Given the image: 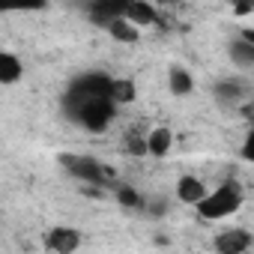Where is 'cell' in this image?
<instances>
[{
    "instance_id": "6da1fadb",
    "label": "cell",
    "mask_w": 254,
    "mask_h": 254,
    "mask_svg": "<svg viewBox=\"0 0 254 254\" xmlns=\"http://www.w3.org/2000/svg\"><path fill=\"white\" fill-rule=\"evenodd\" d=\"M63 117L78 126L84 132H105L111 129V123L117 117V102H114V75L90 69L75 75L63 96H60Z\"/></svg>"
},
{
    "instance_id": "7a4b0ae2",
    "label": "cell",
    "mask_w": 254,
    "mask_h": 254,
    "mask_svg": "<svg viewBox=\"0 0 254 254\" xmlns=\"http://www.w3.org/2000/svg\"><path fill=\"white\" fill-rule=\"evenodd\" d=\"M57 162H60V168H63L72 180H78L87 191H90V189L102 191V189H111V186L117 183V180H114L111 165H105V162H102V159H96V156L60 153V156H57Z\"/></svg>"
},
{
    "instance_id": "3957f363",
    "label": "cell",
    "mask_w": 254,
    "mask_h": 254,
    "mask_svg": "<svg viewBox=\"0 0 254 254\" xmlns=\"http://www.w3.org/2000/svg\"><path fill=\"white\" fill-rule=\"evenodd\" d=\"M245 203V191L239 186V180H221L215 189H209V194L194 206L197 218L200 221H221V218H230L242 209Z\"/></svg>"
},
{
    "instance_id": "277c9868",
    "label": "cell",
    "mask_w": 254,
    "mask_h": 254,
    "mask_svg": "<svg viewBox=\"0 0 254 254\" xmlns=\"http://www.w3.org/2000/svg\"><path fill=\"white\" fill-rule=\"evenodd\" d=\"M84 245V233L72 224H54L45 230V251L48 254H78Z\"/></svg>"
},
{
    "instance_id": "5b68a950",
    "label": "cell",
    "mask_w": 254,
    "mask_h": 254,
    "mask_svg": "<svg viewBox=\"0 0 254 254\" xmlns=\"http://www.w3.org/2000/svg\"><path fill=\"white\" fill-rule=\"evenodd\" d=\"M212 248H215V254H248L254 248V233L248 227H239V224L227 227V230L215 233Z\"/></svg>"
},
{
    "instance_id": "8992f818",
    "label": "cell",
    "mask_w": 254,
    "mask_h": 254,
    "mask_svg": "<svg viewBox=\"0 0 254 254\" xmlns=\"http://www.w3.org/2000/svg\"><path fill=\"white\" fill-rule=\"evenodd\" d=\"M248 96H251V87L245 78H221L212 84V99L224 108H242Z\"/></svg>"
},
{
    "instance_id": "52a82bcc",
    "label": "cell",
    "mask_w": 254,
    "mask_h": 254,
    "mask_svg": "<svg viewBox=\"0 0 254 254\" xmlns=\"http://www.w3.org/2000/svg\"><path fill=\"white\" fill-rule=\"evenodd\" d=\"M174 194H177L180 203H186V206L194 209V206L209 194V186H206L200 177H194V174H183V177L177 180V186H174Z\"/></svg>"
},
{
    "instance_id": "ba28073f",
    "label": "cell",
    "mask_w": 254,
    "mask_h": 254,
    "mask_svg": "<svg viewBox=\"0 0 254 254\" xmlns=\"http://www.w3.org/2000/svg\"><path fill=\"white\" fill-rule=\"evenodd\" d=\"M126 9H129V0H114V3H90L87 6V18L93 24H99L102 30H108L114 21L126 18Z\"/></svg>"
},
{
    "instance_id": "9c48e42d",
    "label": "cell",
    "mask_w": 254,
    "mask_h": 254,
    "mask_svg": "<svg viewBox=\"0 0 254 254\" xmlns=\"http://www.w3.org/2000/svg\"><path fill=\"white\" fill-rule=\"evenodd\" d=\"M21 78H24V60L15 51L3 48L0 51V87H12Z\"/></svg>"
},
{
    "instance_id": "30bf717a",
    "label": "cell",
    "mask_w": 254,
    "mask_h": 254,
    "mask_svg": "<svg viewBox=\"0 0 254 254\" xmlns=\"http://www.w3.org/2000/svg\"><path fill=\"white\" fill-rule=\"evenodd\" d=\"M227 60H230V66L239 69V72L254 69V45L245 42L242 36H233V39L227 42Z\"/></svg>"
},
{
    "instance_id": "8fae6325",
    "label": "cell",
    "mask_w": 254,
    "mask_h": 254,
    "mask_svg": "<svg viewBox=\"0 0 254 254\" xmlns=\"http://www.w3.org/2000/svg\"><path fill=\"white\" fill-rule=\"evenodd\" d=\"M168 90H171V96H177V99L191 96V93H194V75H191L186 66H180V63L168 66Z\"/></svg>"
},
{
    "instance_id": "7c38bea8",
    "label": "cell",
    "mask_w": 254,
    "mask_h": 254,
    "mask_svg": "<svg viewBox=\"0 0 254 254\" xmlns=\"http://www.w3.org/2000/svg\"><path fill=\"white\" fill-rule=\"evenodd\" d=\"M126 21H132L135 27H153V24H159V9L150 3V0H129Z\"/></svg>"
},
{
    "instance_id": "4fadbf2b",
    "label": "cell",
    "mask_w": 254,
    "mask_h": 254,
    "mask_svg": "<svg viewBox=\"0 0 254 254\" xmlns=\"http://www.w3.org/2000/svg\"><path fill=\"white\" fill-rule=\"evenodd\" d=\"M174 150V132L168 126H156V129L147 132V156L153 159H165Z\"/></svg>"
},
{
    "instance_id": "5bb4252c",
    "label": "cell",
    "mask_w": 254,
    "mask_h": 254,
    "mask_svg": "<svg viewBox=\"0 0 254 254\" xmlns=\"http://www.w3.org/2000/svg\"><path fill=\"white\" fill-rule=\"evenodd\" d=\"M111 191H114V197H117V203L120 206H126V209H144V203H147V194L144 191H138L132 183H123V180H117L114 186H111Z\"/></svg>"
},
{
    "instance_id": "9a60e30c",
    "label": "cell",
    "mask_w": 254,
    "mask_h": 254,
    "mask_svg": "<svg viewBox=\"0 0 254 254\" xmlns=\"http://www.w3.org/2000/svg\"><path fill=\"white\" fill-rule=\"evenodd\" d=\"M114 42H120V45H135L138 39H141V27H135L132 21H126V18H120V21H114L108 30H105Z\"/></svg>"
},
{
    "instance_id": "2e32d148",
    "label": "cell",
    "mask_w": 254,
    "mask_h": 254,
    "mask_svg": "<svg viewBox=\"0 0 254 254\" xmlns=\"http://www.w3.org/2000/svg\"><path fill=\"white\" fill-rule=\"evenodd\" d=\"M135 99H138V84L132 78H126V75L114 78V102H117V108L132 105Z\"/></svg>"
},
{
    "instance_id": "e0dca14e",
    "label": "cell",
    "mask_w": 254,
    "mask_h": 254,
    "mask_svg": "<svg viewBox=\"0 0 254 254\" xmlns=\"http://www.w3.org/2000/svg\"><path fill=\"white\" fill-rule=\"evenodd\" d=\"M168 209H171V203H168V197H162V194H147V203H144V215L147 218H165L168 215Z\"/></svg>"
},
{
    "instance_id": "ac0fdd59",
    "label": "cell",
    "mask_w": 254,
    "mask_h": 254,
    "mask_svg": "<svg viewBox=\"0 0 254 254\" xmlns=\"http://www.w3.org/2000/svg\"><path fill=\"white\" fill-rule=\"evenodd\" d=\"M239 159L254 168V120H251V126L245 129V138H242V144H239Z\"/></svg>"
},
{
    "instance_id": "d6986e66",
    "label": "cell",
    "mask_w": 254,
    "mask_h": 254,
    "mask_svg": "<svg viewBox=\"0 0 254 254\" xmlns=\"http://www.w3.org/2000/svg\"><path fill=\"white\" fill-rule=\"evenodd\" d=\"M126 153L129 156H147V135H129L126 138Z\"/></svg>"
},
{
    "instance_id": "ffe728a7",
    "label": "cell",
    "mask_w": 254,
    "mask_h": 254,
    "mask_svg": "<svg viewBox=\"0 0 254 254\" xmlns=\"http://www.w3.org/2000/svg\"><path fill=\"white\" fill-rule=\"evenodd\" d=\"M254 12V3H242V6H233V15L236 18H245V15H251Z\"/></svg>"
},
{
    "instance_id": "44dd1931",
    "label": "cell",
    "mask_w": 254,
    "mask_h": 254,
    "mask_svg": "<svg viewBox=\"0 0 254 254\" xmlns=\"http://www.w3.org/2000/svg\"><path fill=\"white\" fill-rule=\"evenodd\" d=\"M239 36H242L245 42H251V45H254V27H242V30H239Z\"/></svg>"
}]
</instances>
